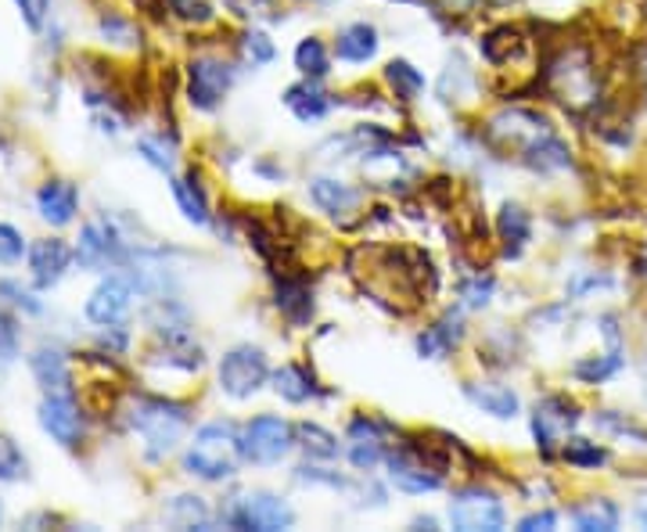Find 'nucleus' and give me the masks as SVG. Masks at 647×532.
<instances>
[{
	"label": "nucleus",
	"mask_w": 647,
	"mask_h": 532,
	"mask_svg": "<svg viewBox=\"0 0 647 532\" xmlns=\"http://www.w3.org/2000/svg\"><path fill=\"white\" fill-rule=\"evenodd\" d=\"M522 163L532 166L536 173H551V169H568L572 166V152L568 144L561 140L551 129H540V137H532L522 148Z\"/></svg>",
	"instance_id": "nucleus-21"
},
{
	"label": "nucleus",
	"mask_w": 647,
	"mask_h": 532,
	"mask_svg": "<svg viewBox=\"0 0 647 532\" xmlns=\"http://www.w3.org/2000/svg\"><path fill=\"white\" fill-rule=\"evenodd\" d=\"M388 465V482H393L399 493H410V497H425V493H436V489L446 486V474L439 468L425 465V460H417L410 450H399L385 457Z\"/></svg>",
	"instance_id": "nucleus-11"
},
{
	"label": "nucleus",
	"mask_w": 647,
	"mask_h": 532,
	"mask_svg": "<svg viewBox=\"0 0 647 532\" xmlns=\"http://www.w3.org/2000/svg\"><path fill=\"white\" fill-rule=\"evenodd\" d=\"M273 306L284 316L292 327H310L313 321V288L302 281V278H292V273H281L278 284H273Z\"/></svg>",
	"instance_id": "nucleus-15"
},
{
	"label": "nucleus",
	"mask_w": 647,
	"mask_h": 532,
	"mask_svg": "<svg viewBox=\"0 0 647 532\" xmlns=\"http://www.w3.org/2000/svg\"><path fill=\"white\" fill-rule=\"evenodd\" d=\"M169 11L177 14V19L191 22V25H209L216 22V11L206 0H169Z\"/></svg>",
	"instance_id": "nucleus-39"
},
{
	"label": "nucleus",
	"mask_w": 647,
	"mask_h": 532,
	"mask_svg": "<svg viewBox=\"0 0 647 532\" xmlns=\"http://www.w3.org/2000/svg\"><path fill=\"white\" fill-rule=\"evenodd\" d=\"M134 244H129L119 227H115L108 216H97V220L83 223L80 238H76V263L83 270L105 273V270H119L134 259Z\"/></svg>",
	"instance_id": "nucleus-6"
},
{
	"label": "nucleus",
	"mask_w": 647,
	"mask_h": 532,
	"mask_svg": "<svg viewBox=\"0 0 647 532\" xmlns=\"http://www.w3.org/2000/svg\"><path fill=\"white\" fill-rule=\"evenodd\" d=\"M306 195H310V201L316 209L327 212V216H335V220L359 212V201H364V191H359V187L345 184L338 177H310Z\"/></svg>",
	"instance_id": "nucleus-14"
},
{
	"label": "nucleus",
	"mask_w": 647,
	"mask_h": 532,
	"mask_svg": "<svg viewBox=\"0 0 647 532\" xmlns=\"http://www.w3.org/2000/svg\"><path fill=\"white\" fill-rule=\"evenodd\" d=\"M238 54H241V62L259 69V65H270L273 58H278V48H273V40L263 33V29H249V33L238 40Z\"/></svg>",
	"instance_id": "nucleus-30"
},
{
	"label": "nucleus",
	"mask_w": 647,
	"mask_h": 532,
	"mask_svg": "<svg viewBox=\"0 0 647 532\" xmlns=\"http://www.w3.org/2000/svg\"><path fill=\"white\" fill-rule=\"evenodd\" d=\"M446 518L460 532H500L508 525V508H503V500L493 489L465 486L446 503Z\"/></svg>",
	"instance_id": "nucleus-7"
},
{
	"label": "nucleus",
	"mask_w": 647,
	"mask_h": 532,
	"mask_svg": "<svg viewBox=\"0 0 647 532\" xmlns=\"http://www.w3.org/2000/svg\"><path fill=\"white\" fill-rule=\"evenodd\" d=\"M460 342H465V324H460L453 313L442 316L436 324H428L421 335L414 338L417 356H425V359H446Z\"/></svg>",
	"instance_id": "nucleus-20"
},
{
	"label": "nucleus",
	"mask_w": 647,
	"mask_h": 532,
	"mask_svg": "<svg viewBox=\"0 0 647 532\" xmlns=\"http://www.w3.org/2000/svg\"><path fill=\"white\" fill-rule=\"evenodd\" d=\"M572 522L580 529H586V532H594V529L608 532V529L618 525V508L612 500H589V503H583V508L572 511Z\"/></svg>",
	"instance_id": "nucleus-29"
},
{
	"label": "nucleus",
	"mask_w": 647,
	"mask_h": 532,
	"mask_svg": "<svg viewBox=\"0 0 647 532\" xmlns=\"http://www.w3.org/2000/svg\"><path fill=\"white\" fill-rule=\"evenodd\" d=\"M184 76H187V105L195 112H216L230 94V86H234L238 72L220 54H198L191 58Z\"/></svg>",
	"instance_id": "nucleus-8"
},
{
	"label": "nucleus",
	"mask_w": 647,
	"mask_h": 532,
	"mask_svg": "<svg viewBox=\"0 0 647 532\" xmlns=\"http://www.w3.org/2000/svg\"><path fill=\"white\" fill-rule=\"evenodd\" d=\"M33 206H36V212H40V220H43V223H51V227H69L72 220H76V212H80V187L72 184V180L51 177V180H43V184L36 187Z\"/></svg>",
	"instance_id": "nucleus-13"
},
{
	"label": "nucleus",
	"mask_w": 647,
	"mask_h": 532,
	"mask_svg": "<svg viewBox=\"0 0 647 532\" xmlns=\"http://www.w3.org/2000/svg\"><path fill=\"white\" fill-rule=\"evenodd\" d=\"M637 522L647 529V503H640V508H637Z\"/></svg>",
	"instance_id": "nucleus-44"
},
{
	"label": "nucleus",
	"mask_w": 647,
	"mask_h": 532,
	"mask_svg": "<svg viewBox=\"0 0 647 532\" xmlns=\"http://www.w3.org/2000/svg\"><path fill=\"white\" fill-rule=\"evenodd\" d=\"M382 51V36L371 22H349L335 33V58L345 65H367Z\"/></svg>",
	"instance_id": "nucleus-16"
},
{
	"label": "nucleus",
	"mask_w": 647,
	"mask_h": 532,
	"mask_svg": "<svg viewBox=\"0 0 647 532\" xmlns=\"http://www.w3.org/2000/svg\"><path fill=\"white\" fill-rule=\"evenodd\" d=\"M137 281H134V273H105L97 284H94V292L86 295V321L97 324V327H112V324H126V316L129 310H134V299H137Z\"/></svg>",
	"instance_id": "nucleus-9"
},
{
	"label": "nucleus",
	"mask_w": 647,
	"mask_h": 532,
	"mask_svg": "<svg viewBox=\"0 0 647 532\" xmlns=\"http://www.w3.org/2000/svg\"><path fill=\"white\" fill-rule=\"evenodd\" d=\"M557 525V514L554 511H532L525 514L522 522H518V529L522 532H536V529H554Z\"/></svg>",
	"instance_id": "nucleus-42"
},
{
	"label": "nucleus",
	"mask_w": 647,
	"mask_h": 532,
	"mask_svg": "<svg viewBox=\"0 0 647 532\" xmlns=\"http://www.w3.org/2000/svg\"><path fill=\"white\" fill-rule=\"evenodd\" d=\"M270 359L267 353L259 350L252 342H241V345H230L223 353L220 367H216V382H220V393L230 396V399H252L259 388L270 382Z\"/></svg>",
	"instance_id": "nucleus-5"
},
{
	"label": "nucleus",
	"mask_w": 647,
	"mask_h": 532,
	"mask_svg": "<svg viewBox=\"0 0 647 532\" xmlns=\"http://www.w3.org/2000/svg\"><path fill=\"white\" fill-rule=\"evenodd\" d=\"M25 252H29V244L22 238V230L0 220V267H19Z\"/></svg>",
	"instance_id": "nucleus-36"
},
{
	"label": "nucleus",
	"mask_w": 647,
	"mask_h": 532,
	"mask_svg": "<svg viewBox=\"0 0 647 532\" xmlns=\"http://www.w3.org/2000/svg\"><path fill=\"white\" fill-rule=\"evenodd\" d=\"M465 396L482 414L497 417V421H511V417H518V410H522V396H518L511 385H500V382H468Z\"/></svg>",
	"instance_id": "nucleus-18"
},
{
	"label": "nucleus",
	"mask_w": 647,
	"mask_h": 532,
	"mask_svg": "<svg viewBox=\"0 0 647 532\" xmlns=\"http://www.w3.org/2000/svg\"><path fill=\"white\" fill-rule=\"evenodd\" d=\"M126 428L144 446L148 460H166L180 446L184 431L191 428V407L166 396H134L126 410Z\"/></svg>",
	"instance_id": "nucleus-2"
},
{
	"label": "nucleus",
	"mask_w": 647,
	"mask_h": 532,
	"mask_svg": "<svg viewBox=\"0 0 647 532\" xmlns=\"http://www.w3.org/2000/svg\"><path fill=\"white\" fill-rule=\"evenodd\" d=\"M493 292H497V281L489 278V273H486V278H482V273H474V278L460 281V288H457L460 306H465V310H482V306H489Z\"/></svg>",
	"instance_id": "nucleus-33"
},
{
	"label": "nucleus",
	"mask_w": 647,
	"mask_h": 532,
	"mask_svg": "<svg viewBox=\"0 0 647 532\" xmlns=\"http://www.w3.org/2000/svg\"><path fill=\"white\" fill-rule=\"evenodd\" d=\"M385 83H388V91H393V97L399 101H417L425 94V72L414 62H407V58H393V62L385 65Z\"/></svg>",
	"instance_id": "nucleus-28"
},
{
	"label": "nucleus",
	"mask_w": 647,
	"mask_h": 532,
	"mask_svg": "<svg viewBox=\"0 0 647 532\" xmlns=\"http://www.w3.org/2000/svg\"><path fill=\"white\" fill-rule=\"evenodd\" d=\"M97 29H101V36H108V40L115 36V43H129V40H134V22L123 19V14H115V11L101 14Z\"/></svg>",
	"instance_id": "nucleus-40"
},
{
	"label": "nucleus",
	"mask_w": 647,
	"mask_h": 532,
	"mask_svg": "<svg viewBox=\"0 0 647 532\" xmlns=\"http://www.w3.org/2000/svg\"><path fill=\"white\" fill-rule=\"evenodd\" d=\"M410 525H414V529H439V522H436V518H414Z\"/></svg>",
	"instance_id": "nucleus-43"
},
{
	"label": "nucleus",
	"mask_w": 647,
	"mask_h": 532,
	"mask_svg": "<svg viewBox=\"0 0 647 532\" xmlns=\"http://www.w3.org/2000/svg\"><path fill=\"white\" fill-rule=\"evenodd\" d=\"M295 425L284 421L281 414H255L252 421L241 425V453L244 465L278 468L281 460L295 450Z\"/></svg>",
	"instance_id": "nucleus-4"
},
{
	"label": "nucleus",
	"mask_w": 647,
	"mask_h": 532,
	"mask_svg": "<svg viewBox=\"0 0 647 532\" xmlns=\"http://www.w3.org/2000/svg\"><path fill=\"white\" fill-rule=\"evenodd\" d=\"M173 198H177V206L184 212L187 223L195 227H209L212 223V209H209V198H206V187H201L198 173H184V177L173 180Z\"/></svg>",
	"instance_id": "nucleus-22"
},
{
	"label": "nucleus",
	"mask_w": 647,
	"mask_h": 532,
	"mask_svg": "<svg viewBox=\"0 0 647 532\" xmlns=\"http://www.w3.org/2000/svg\"><path fill=\"white\" fill-rule=\"evenodd\" d=\"M273 382V393H278L284 403H295V407H302V403H310L321 396V385H316L313 374L302 367V364H284L270 374Z\"/></svg>",
	"instance_id": "nucleus-23"
},
{
	"label": "nucleus",
	"mask_w": 647,
	"mask_h": 532,
	"mask_svg": "<svg viewBox=\"0 0 647 532\" xmlns=\"http://www.w3.org/2000/svg\"><path fill=\"white\" fill-rule=\"evenodd\" d=\"M0 299L8 302V306H14V310H22L25 316H40L43 313V302L29 292V288H22L19 281H0Z\"/></svg>",
	"instance_id": "nucleus-37"
},
{
	"label": "nucleus",
	"mask_w": 647,
	"mask_h": 532,
	"mask_svg": "<svg viewBox=\"0 0 647 532\" xmlns=\"http://www.w3.org/2000/svg\"><path fill=\"white\" fill-rule=\"evenodd\" d=\"M295 442L310 460H335L342 453V442H338L335 431L316 425V421H299L295 425Z\"/></svg>",
	"instance_id": "nucleus-25"
},
{
	"label": "nucleus",
	"mask_w": 647,
	"mask_h": 532,
	"mask_svg": "<svg viewBox=\"0 0 647 532\" xmlns=\"http://www.w3.org/2000/svg\"><path fill=\"white\" fill-rule=\"evenodd\" d=\"M25 474H29V460L22 453V446L8 431H0V482H22Z\"/></svg>",
	"instance_id": "nucleus-31"
},
{
	"label": "nucleus",
	"mask_w": 647,
	"mask_h": 532,
	"mask_svg": "<svg viewBox=\"0 0 647 532\" xmlns=\"http://www.w3.org/2000/svg\"><path fill=\"white\" fill-rule=\"evenodd\" d=\"M284 105L299 123H321L324 115L335 108V97L321 91V80H302L284 91Z\"/></svg>",
	"instance_id": "nucleus-19"
},
{
	"label": "nucleus",
	"mask_w": 647,
	"mask_h": 532,
	"mask_svg": "<svg viewBox=\"0 0 647 532\" xmlns=\"http://www.w3.org/2000/svg\"><path fill=\"white\" fill-rule=\"evenodd\" d=\"M561 457H565L572 468H601L604 460H608V453L589 439H568L565 446H561Z\"/></svg>",
	"instance_id": "nucleus-34"
},
{
	"label": "nucleus",
	"mask_w": 647,
	"mask_h": 532,
	"mask_svg": "<svg viewBox=\"0 0 647 532\" xmlns=\"http://www.w3.org/2000/svg\"><path fill=\"white\" fill-rule=\"evenodd\" d=\"M295 69L302 80H327L331 76V51L321 36H302L295 43Z\"/></svg>",
	"instance_id": "nucleus-27"
},
{
	"label": "nucleus",
	"mask_w": 647,
	"mask_h": 532,
	"mask_svg": "<svg viewBox=\"0 0 647 532\" xmlns=\"http://www.w3.org/2000/svg\"><path fill=\"white\" fill-rule=\"evenodd\" d=\"M137 155H140L148 166H155L158 173H173V148H169L166 140H158V137H140V140H137Z\"/></svg>",
	"instance_id": "nucleus-38"
},
{
	"label": "nucleus",
	"mask_w": 647,
	"mask_h": 532,
	"mask_svg": "<svg viewBox=\"0 0 647 532\" xmlns=\"http://www.w3.org/2000/svg\"><path fill=\"white\" fill-rule=\"evenodd\" d=\"M241 465H244L241 428L234 421H227V417H216V421L201 425L180 457V468L198 482H230Z\"/></svg>",
	"instance_id": "nucleus-1"
},
{
	"label": "nucleus",
	"mask_w": 647,
	"mask_h": 532,
	"mask_svg": "<svg viewBox=\"0 0 647 532\" xmlns=\"http://www.w3.org/2000/svg\"><path fill=\"white\" fill-rule=\"evenodd\" d=\"M14 8H19L22 22L29 29H43V22H48V11H51V0H14Z\"/></svg>",
	"instance_id": "nucleus-41"
},
{
	"label": "nucleus",
	"mask_w": 647,
	"mask_h": 532,
	"mask_svg": "<svg viewBox=\"0 0 647 532\" xmlns=\"http://www.w3.org/2000/svg\"><path fill=\"white\" fill-rule=\"evenodd\" d=\"M223 525L230 529H259V532H273V529H292L295 525V511L281 493H270V489H249V493L230 497L227 508H220Z\"/></svg>",
	"instance_id": "nucleus-3"
},
{
	"label": "nucleus",
	"mask_w": 647,
	"mask_h": 532,
	"mask_svg": "<svg viewBox=\"0 0 647 532\" xmlns=\"http://www.w3.org/2000/svg\"><path fill=\"white\" fill-rule=\"evenodd\" d=\"M166 522L180 525V529H212L216 525V514H212L206 497L184 493V497H173V503L166 508Z\"/></svg>",
	"instance_id": "nucleus-24"
},
{
	"label": "nucleus",
	"mask_w": 647,
	"mask_h": 532,
	"mask_svg": "<svg viewBox=\"0 0 647 532\" xmlns=\"http://www.w3.org/2000/svg\"><path fill=\"white\" fill-rule=\"evenodd\" d=\"M36 421L62 450H80L86 439V417L72 393H48L36 407Z\"/></svg>",
	"instance_id": "nucleus-10"
},
{
	"label": "nucleus",
	"mask_w": 647,
	"mask_h": 532,
	"mask_svg": "<svg viewBox=\"0 0 647 532\" xmlns=\"http://www.w3.org/2000/svg\"><path fill=\"white\" fill-rule=\"evenodd\" d=\"M0 518H4V511H0Z\"/></svg>",
	"instance_id": "nucleus-45"
},
{
	"label": "nucleus",
	"mask_w": 647,
	"mask_h": 532,
	"mask_svg": "<svg viewBox=\"0 0 647 532\" xmlns=\"http://www.w3.org/2000/svg\"><path fill=\"white\" fill-rule=\"evenodd\" d=\"M29 371H33L36 385L48 393H72V367L69 356L58 350V345H40V350L29 356Z\"/></svg>",
	"instance_id": "nucleus-17"
},
{
	"label": "nucleus",
	"mask_w": 647,
	"mask_h": 532,
	"mask_svg": "<svg viewBox=\"0 0 647 532\" xmlns=\"http://www.w3.org/2000/svg\"><path fill=\"white\" fill-rule=\"evenodd\" d=\"M618 367H623V353H618V345H615V350L604 353V356L580 359V364H575V378L586 382V385H597V382L608 378V374H615Z\"/></svg>",
	"instance_id": "nucleus-32"
},
{
	"label": "nucleus",
	"mask_w": 647,
	"mask_h": 532,
	"mask_svg": "<svg viewBox=\"0 0 647 532\" xmlns=\"http://www.w3.org/2000/svg\"><path fill=\"white\" fill-rule=\"evenodd\" d=\"M72 259H76V249H69L65 238H40L25 252L29 278H33L36 288H54L69 273Z\"/></svg>",
	"instance_id": "nucleus-12"
},
{
	"label": "nucleus",
	"mask_w": 647,
	"mask_h": 532,
	"mask_svg": "<svg viewBox=\"0 0 647 532\" xmlns=\"http://www.w3.org/2000/svg\"><path fill=\"white\" fill-rule=\"evenodd\" d=\"M497 230H500L503 244H508V255H518L522 244L532 238V216L518 206V201H503L497 212Z\"/></svg>",
	"instance_id": "nucleus-26"
},
{
	"label": "nucleus",
	"mask_w": 647,
	"mask_h": 532,
	"mask_svg": "<svg viewBox=\"0 0 647 532\" xmlns=\"http://www.w3.org/2000/svg\"><path fill=\"white\" fill-rule=\"evenodd\" d=\"M22 353V324L19 316L0 310V364H11Z\"/></svg>",
	"instance_id": "nucleus-35"
}]
</instances>
